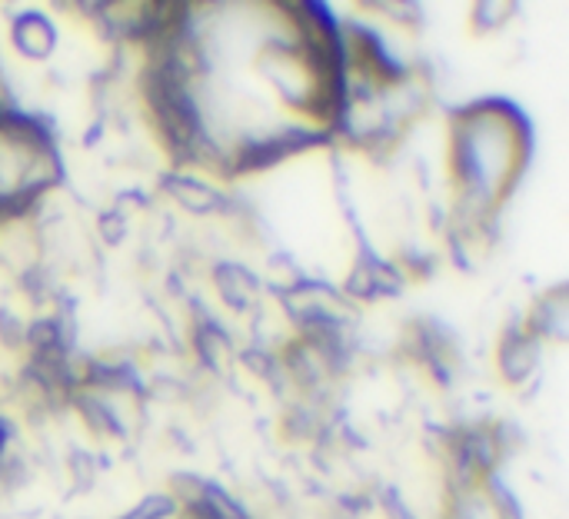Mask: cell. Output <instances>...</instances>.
Returning <instances> with one entry per match:
<instances>
[{
  "label": "cell",
  "mask_w": 569,
  "mask_h": 519,
  "mask_svg": "<svg viewBox=\"0 0 569 519\" xmlns=\"http://www.w3.org/2000/svg\"><path fill=\"white\" fill-rule=\"evenodd\" d=\"M517 7L513 3H480L477 7V13H473V20H477V27L480 30H493V27H500L503 20L500 17H510Z\"/></svg>",
  "instance_id": "7"
},
{
  "label": "cell",
  "mask_w": 569,
  "mask_h": 519,
  "mask_svg": "<svg viewBox=\"0 0 569 519\" xmlns=\"http://www.w3.org/2000/svg\"><path fill=\"white\" fill-rule=\"evenodd\" d=\"M530 157L523 113L500 100L463 107L450 127V173L457 187L453 230H490Z\"/></svg>",
  "instance_id": "1"
},
{
  "label": "cell",
  "mask_w": 569,
  "mask_h": 519,
  "mask_svg": "<svg viewBox=\"0 0 569 519\" xmlns=\"http://www.w3.org/2000/svg\"><path fill=\"white\" fill-rule=\"evenodd\" d=\"M540 353H543V343L527 327H513L503 333V340L497 347V370L507 383L520 387L537 373Z\"/></svg>",
  "instance_id": "2"
},
{
  "label": "cell",
  "mask_w": 569,
  "mask_h": 519,
  "mask_svg": "<svg viewBox=\"0 0 569 519\" xmlns=\"http://www.w3.org/2000/svg\"><path fill=\"white\" fill-rule=\"evenodd\" d=\"M10 40H13L17 53H23L30 60H43L57 47V27L43 13H20L10 23Z\"/></svg>",
  "instance_id": "3"
},
{
  "label": "cell",
  "mask_w": 569,
  "mask_h": 519,
  "mask_svg": "<svg viewBox=\"0 0 569 519\" xmlns=\"http://www.w3.org/2000/svg\"><path fill=\"white\" fill-rule=\"evenodd\" d=\"M167 190H170V197L183 210H193V213H220V210H227L223 193L210 180H203L197 173H177V177H170Z\"/></svg>",
  "instance_id": "4"
},
{
  "label": "cell",
  "mask_w": 569,
  "mask_h": 519,
  "mask_svg": "<svg viewBox=\"0 0 569 519\" xmlns=\"http://www.w3.org/2000/svg\"><path fill=\"white\" fill-rule=\"evenodd\" d=\"M540 343L547 340H563L567 337V290L557 287L553 293H543L540 303L533 307V313L523 323Z\"/></svg>",
  "instance_id": "6"
},
{
  "label": "cell",
  "mask_w": 569,
  "mask_h": 519,
  "mask_svg": "<svg viewBox=\"0 0 569 519\" xmlns=\"http://www.w3.org/2000/svg\"><path fill=\"white\" fill-rule=\"evenodd\" d=\"M213 283H217V290H220V297H223V303L230 310L247 313V310L257 307L260 287H257V280H253V273L247 267H240V263H220L213 270Z\"/></svg>",
  "instance_id": "5"
}]
</instances>
